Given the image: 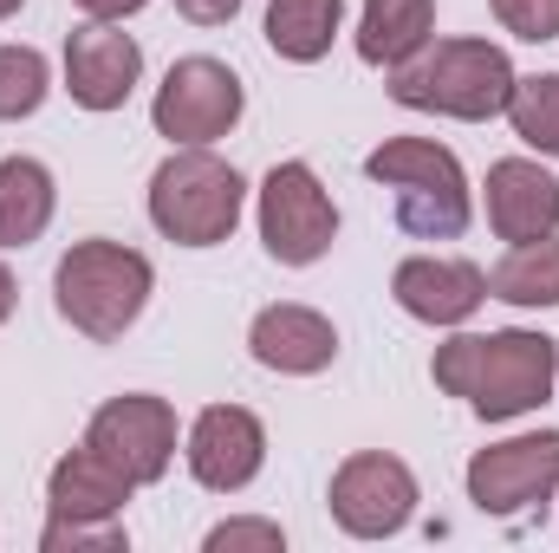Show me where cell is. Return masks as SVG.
Segmentation results:
<instances>
[{
    "label": "cell",
    "mask_w": 559,
    "mask_h": 553,
    "mask_svg": "<svg viewBox=\"0 0 559 553\" xmlns=\"http://www.w3.org/2000/svg\"><path fill=\"white\" fill-rule=\"evenodd\" d=\"M429 372L475 416L508 423V416H527L554 398L559 345L547 332H521V326H508V332H462V339L436 345Z\"/></svg>",
    "instance_id": "cell-1"
},
{
    "label": "cell",
    "mask_w": 559,
    "mask_h": 553,
    "mask_svg": "<svg viewBox=\"0 0 559 553\" xmlns=\"http://www.w3.org/2000/svg\"><path fill=\"white\" fill-rule=\"evenodd\" d=\"M508 92H514V66L488 39H436L391 72V98L404 111H436V118H462V125L501 118Z\"/></svg>",
    "instance_id": "cell-2"
},
{
    "label": "cell",
    "mask_w": 559,
    "mask_h": 553,
    "mask_svg": "<svg viewBox=\"0 0 559 553\" xmlns=\"http://www.w3.org/2000/svg\"><path fill=\"white\" fill-rule=\"evenodd\" d=\"M248 209V183L235 163H222L202 143H182L156 176H150V222L176 242V248H215L235 235Z\"/></svg>",
    "instance_id": "cell-3"
},
{
    "label": "cell",
    "mask_w": 559,
    "mask_h": 553,
    "mask_svg": "<svg viewBox=\"0 0 559 553\" xmlns=\"http://www.w3.org/2000/svg\"><path fill=\"white\" fill-rule=\"evenodd\" d=\"M150 261L124 242H72L59 274H52V293H59V313L72 319V332L111 345L138 326V313L150 306Z\"/></svg>",
    "instance_id": "cell-4"
},
{
    "label": "cell",
    "mask_w": 559,
    "mask_h": 553,
    "mask_svg": "<svg viewBox=\"0 0 559 553\" xmlns=\"http://www.w3.org/2000/svg\"><path fill=\"white\" fill-rule=\"evenodd\" d=\"M365 176L397 189V222L423 242H455L468 228V176L455 150L429 138H391L365 156Z\"/></svg>",
    "instance_id": "cell-5"
},
{
    "label": "cell",
    "mask_w": 559,
    "mask_h": 553,
    "mask_svg": "<svg viewBox=\"0 0 559 553\" xmlns=\"http://www.w3.org/2000/svg\"><path fill=\"white\" fill-rule=\"evenodd\" d=\"M241 79L222 66V59H176L169 79L156 85V105H150V125L156 138L169 143H215L241 125Z\"/></svg>",
    "instance_id": "cell-6"
},
{
    "label": "cell",
    "mask_w": 559,
    "mask_h": 553,
    "mask_svg": "<svg viewBox=\"0 0 559 553\" xmlns=\"http://www.w3.org/2000/svg\"><path fill=\"white\" fill-rule=\"evenodd\" d=\"M338 235V209L306 163H274L261 183V242L280 268H312Z\"/></svg>",
    "instance_id": "cell-7"
},
{
    "label": "cell",
    "mask_w": 559,
    "mask_h": 553,
    "mask_svg": "<svg viewBox=\"0 0 559 553\" xmlns=\"http://www.w3.org/2000/svg\"><path fill=\"white\" fill-rule=\"evenodd\" d=\"M554 489H559V430L495 443L468 462V502L481 515H527V508L554 502Z\"/></svg>",
    "instance_id": "cell-8"
},
{
    "label": "cell",
    "mask_w": 559,
    "mask_h": 553,
    "mask_svg": "<svg viewBox=\"0 0 559 553\" xmlns=\"http://www.w3.org/2000/svg\"><path fill=\"white\" fill-rule=\"evenodd\" d=\"M332 515H338L345 534L384 541V534H397L417 515V475L397 456H384V449H358L332 475Z\"/></svg>",
    "instance_id": "cell-9"
},
{
    "label": "cell",
    "mask_w": 559,
    "mask_h": 553,
    "mask_svg": "<svg viewBox=\"0 0 559 553\" xmlns=\"http://www.w3.org/2000/svg\"><path fill=\"white\" fill-rule=\"evenodd\" d=\"M85 443H92L98 456H111L138 489L143 482H163L169 462H176V411H169L163 398H150V391L111 398L105 411L92 416Z\"/></svg>",
    "instance_id": "cell-10"
},
{
    "label": "cell",
    "mask_w": 559,
    "mask_h": 553,
    "mask_svg": "<svg viewBox=\"0 0 559 553\" xmlns=\"http://www.w3.org/2000/svg\"><path fill=\"white\" fill-rule=\"evenodd\" d=\"M267 462V430L261 416L241 411V404H209L189 430V475L215 495H235L261 475Z\"/></svg>",
    "instance_id": "cell-11"
},
{
    "label": "cell",
    "mask_w": 559,
    "mask_h": 553,
    "mask_svg": "<svg viewBox=\"0 0 559 553\" xmlns=\"http://www.w3.org/2000/svg\"><path fill=\"white\" fill-rule=\"evenodd\" d=\"M143 79V52L131 33H118L111 20H92L66 39V92L85 111H118Z\"/></svg>",
    "instance_id": "cell-12"
},
{
    "label": "cell",
    "mask_w": 559,
    "mask_h": 553,
    "mask_svg": "<svg viewBox=\"0 0 559 553\" xmlns=\"http://www.w3.org/2000/svg\"><path fill=\"white\" fill-rule=\"evenodd\" d=\"M488 228L501 242H540L559 228V176L534 156H501L488 169Z\"/></svg>",
    "instance_id": "cell-13"
},
{
    "label": "cell",
    "mask_w": 559,
    "mask_h": 553,
    "mask_svg": "<svg viewBox=\"0 0 559 553\" xmlns=\"http://www.w3.org/2000/svg\"><path fill=\"white\" fill-rule=\"evenodd\" d=\"M397 306L423 319V326H462L481 299H488V274L475 261H442V255H417L391 274Z\"/></svg>",
    "instance_id": "cell-14"
},
{
    "label": "cell",
    "mask_w": 559,
    "mask_h": 553,
    "mask_svg": "<svg viewBox=\"0 0 559 553\" xmlns=\"http://www.w3.org/2000/svg\"><path fill=\"white\" fill-rule=\"evenodd\" d=\"M248 345L280 378H312V372H325L338 358V332L312 306H261L254 326H248Z\"/></svg>",
    "instance_id": "cell-15"
},
{
    "label": "cell",
    "mask_w": 559,
    "mask_h": 553,
    "mask_svg": "<svg viewBox=\"0 0 559 553\" xmlns=\"http://www.w3.org/2000/svg\"><path fill=\"white\" fill-rule=\"evenodd\" d=\"M131 495H138V482H131L111 456H98L92 443L72 449V456H59L52 475H46V502H52V515H66V521H118Z\"/></svg>",
    "instance_id": "cell-16"
},
{
    "label": "cell",
    "mask_w": 559,
    "mask_h": 553,
    "mask_svg": "<svg viewBox=\"0 0 559 553\" xmlns=\"http://www.w3.org/2000/svg\"><path fill=\"white\" fill-rule=\"evenodd\" d=\"M436 33V0H365V20H358V59L365 66H404L417 59Z\"/></svg>",
    "instance_id": "cell-17"
},
{
    "label": "cell",
    "mask_w": 559,
    "mask_h": 553,
    "mask_svg": "<svg viewBox=\"0 0 559 553\" xmlns=\"http://www.w3.org/2000/svg\"><path fill=\"white\" fill-rule=\"evenodd\" d=\"M52 169L33 156H0V248H26L52 222Z\"/></svg>",
    "instance_id": "cell-18"
},
{
    "label": "cell",
    "mask_w": 559,
    "mask_h": 553,
    "mask_svg": "<svg viewBox=\"0 0 559 553\" xmlns=\"http://www.w3.org/2000/svg\"><path fill=\"white\" fill-rule=\"evenodd\" d=\"M338 20H345V0H274L267 7V46L293 66H312L332 52Z\"/></svg>",
    "instance_id": "cell-19"
},
{
    "label": "cell",
    "mask_w": 559,
    "mask_h": 553,
    "mask_svg": "<svg viewBox=\"0 0 559 553\" xmlns=\"http://www.w3.org/2000/svg\"><path fill=\"white\" fill-rule=\"evenodd\" d=\"M488 299L508 306H559V235L514 242L501 268H488Z\"/></svg>",
    "instance_id": "cell-20"
},
{
    "label": "cell",
    "mask_w": 559,
    "mask_h": 553,
    "mask_svg": "<svg viewBox=\"0 0 559 553\" xmlns=\"http://www.w3.org/2000/svg\"><path fill=\"white\" fill-rule=\"evenodd\" d=\"M508 125H514V138L534 143L540 156H559V72L514 79V92H508Z\"/></svg>",
    "instance_id": "cell-21"
},
{
    "label": "cell",
    "mask_w": 559,
    "mask_h": 553,
    "mask_svg": "<svg viewBox=\"0 0 559 553\" xmlns=\"http://www.w3.org/2000/svg\"><path fill=\"white\" fill-rule=\"evenodd\" d=\"M46 59L33 46H0V125L13 118H33L46 105Z\"/></svg>",
    "instance_id": "cell-22"
},
{
    "label": "cell",
    "mask_w": 559,
    "mask_h": 553,
    "mask_svg": "<svg viewBox=\"0 0 559 553\" xmlns=\"http://www.w3.org/2000/svg\"><path fill=\"white\" fill-rule=\"evenodd\" d=\"M39 548L46 553H79V548H98V553H124V528L118 521H66V515H52L46 521V534H39Z\"/></svg>",
    "instance_id": "cell-23"
},
{
    "label": "cell",
    "mask_w": 559,
    "mask_h": 553,
    "mask_svg": "<svg viewBox=\"0 0 559 553\" xmlns=\"http://www.w3.org/2000/svg\"><path fill=\"white\" fill-rule=\"evenodd\" d=\"M495 20L514 39H559V0H495Z\"/></svg>",
    "instance_id": "cell-24"
},
{
    "label": "cell",
    "mask_w": 559,
    "mask_h": 553,
    "mask_svg": "<svg viewBox=\"0 0 559 553\" xmlns=\"http://www.w3.org/2000/svg\"><path fill=\"white\" fill-rule=\"evenodd\" d=\"M235 548L280 553L286 548V534H280V521H222V528H209V553H235Z\"/></svg>",
    "instance_id": "cell-25"
},
{
    "label": "cell",
    "mask_w": 559,
    "mask_h": 553,
    "mask_svg": "<svg viewBox=\"0 0 559 553\" xmlns=\"http://www.w3.org/2000/svg\"><path fill=\"white\" fill-rule=\"evenodd\" d=\"M182 7V20H195V26H228L235 13H241V0H176Z\"/></svg>",
    "instance_id": "cell-26"
},
{
    "label": "cell",
    "mask_w": 559,
    "mask_h": 553,
    "mask_svg": "<svg viewBox=\"0 0 559 553\" xmlns=\"http://www.w3.org/2000/svg\"><path fill=\"white\" fill-rule=\"evenodd\" d=\"M92 20H131V13H143V0H79Z\"/></svg>",
    "instance_id": "cell-27"
},
{
    "label": "cell",
    "mask_w": 559,
    "mask_h": 553,
    "mask_svg": "<svg viewBox=\"0 0 559 553\" xmlns=\"http://www.w3.org/2000/svg\"><path fill=\"white\" fill-rule=\"evenodd\" d=\"M13 299H20V286H13L7 268H0V326H7V313H13Z\"/></svg>",
    "instance_id": "cell-28"
},
{
    "label": "cell",
    "mask_w": 559,
    "mask_h": 553,
    "mask_svg": "<svg viewBox=\"0 0 559 553\" xmlns=\"http://www.w3.org/2000/svg\"><path fill=\"white\" fill-rule=\"evenodd\" d=\"M20 7H26V0H0V20H13V13H20Z\"/></svg>",
    "instance_id": "cell-29"
}]
</instances>
